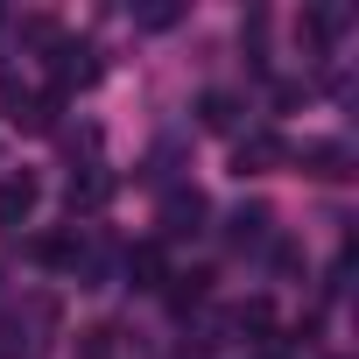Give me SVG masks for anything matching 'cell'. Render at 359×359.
<instances>
[{
	"label": "cell",
	"instance_id": "6da1fadb",
	"mask_svg": "<svg viewBox=\"0 0 359 359\" xmlns=\"http://www.w3.org/2000/svg\"><path fill=\"white\" fill-rule=\"evenodd\" d=\"M50 78L71 92V85H92L99 78V50L78 43V36H50Z\"/></svg>",
	"mask_w": 359,
	"mask_h": 359
},
{
	"label": "cell",
	"instance_id": "7a4b0ae2",
	"mask_svg": "<svg viewBox=\"0 0 359 359\" xmlns=\"http://www.w3.org/2000/svg\"><path fill=\"white\" fill-rule=\"evenodd\" d=\"M289 155H296V148H289L282 134H247V141L233 148V169H240V176H268V169H282Z\"/></svg>",
	"mask_w": 359,
	"mask_h": 359
},
{
	"label": "cell",
	"instance_id": "3957f363",
	"mask_svg": "<svg viewBox=\"0 0 359 359\" xmlns=\"http://www.w3.org/2000/svg\"><path fill=\"white\" fill-rule=\"evenodd\" d=\"M36 198H43V184H36L29 169H15V176H0V226H29Z\"/></svg>",
	"mask_w": 359,
	"mask_h": 359
},
{
	"label": "cell",
	"instance_id": "277c9868",
	"mask_svg": "<svg viewBox=\"0 0 359 359\" xmlns=\"http://www.w3.org/2000/svg\"><path fill=\"white\" fill-rule=\"evenodd\" d=\"M198 219H205V198H198V191H169V198H162V240H184V233H205Z\"/></svg>",
	"mask_w": 359,
	"mask_h": 359
},
{
	"label": "cell",
	"instance_id": "5b68a950",
	"mask_svg": "<svg viewBox=\"0 0 359 359\" xmlns=\"http://www.w3.org/2000/svg\"><path fill=\"white\" fill-rule=\"evenodd\" d=\"M310 176H324V184H338V176H352V148L345 141H303V155H296Z\"/></svg>",
	"mask_w": 359,
	"mask_h": 359
},
{
	"label": "cell",
	"instance_id": "8992f818",
	"mask_svg": "<svg viewBox=\"0 0 359 359\" xmlns=\"http://www.w3.org/2000/svg\"><path fill=\"white\" fill-rule=\"evenodd\" d=\"M268 226H275V212H268V205H240V212L226 219V240L247 254V247H268Z\"/></svg>",
	"mask_w": 359,
	"mask_h": 359
},
{
	"label": "cell",
	"instance_id": "52a82bcc",
	"mask_svg": "<svg viewBox=\"0 0 359 359\" xmlns=\"http://www.w3.org/2000/svg\"><path fill=\"white\" fill-rule=\"evenodd\" d=\"M127 282H134V289H162V282H169V261H162V240H141V247L127 254Z\"/></svg>",
	"mask_w": 359,
	"mask_h": 359
},
{
	"label": "cell",
	"instance_id": "ba28073f",
	"mask_svg": "<svg viewBox=\"0 0 359 359\" xmlns=\"http://www.w3.org/2000/svg\"><path fill=\"white\" fill-rule=\"evenodd\" d=\"M106 198H113V176H106V169H99V162H92V169H78V176H71V212H99V205H106Z\"/></svg>",
	"mask_w": 359,
	"mask_h": 359
},
{
	"label": "cell",
	"instance_id": "9c48e42d",
	"mask_svg": "<svg viewBox=\"0 0 359 359\" xmlns=\"http://www.w3.org/2000/svg\"><path fill=\"white\" fill-rule=\"evenodd\" d=\"M162 296H169V310H198V303L212 296V275H205V268H191V275H169V282H162Z\"/></svg>",
	"mask_w": 359,
	"mask_h": 359
},
{
	"label": "cell",
	"instance_id": "30bf717a",
	"mask_svg": "<svg viewBox=\"0 0 359 359\" xmlns=\"http://www.w3.org/2000/svg\"><path fill=\"white\" fill-rule=\"evenodd\" d=\"M198 120H205V127H219V134H226V127H233V120H240V99H233V92H205V99H198Z\"/></svg>",
	"mask_w": 359,
	"mask_h": 359
},
{
	"label": "cell",
	"instance_id": "8fae6325",
	"mask_svg": "<svg viewBox=\"0 0 359 359\" xmlns=\"http://www.w3.org/2000/svg\"><path fill=\"white\" fill-rule=\"evenodd\" d=\"M8 120H22L29 134H57V99H22Z\"/></svg>",
	"mask_w": 359,
	"mask_h": 359
},
{
	"label": "cell",
	"instance_id": "7c38bea8",
	"mask_svg": "<svg viewBox=\"0 0 359 359\" xmlns=\"http://www.w3.org/2000/svg\"><path fill=\"white\" fill-rule=\"evenodd\" d=\"M15 106H22V92H15L8 78H0V113H15Z\"/></svg>",
	"mask_w": 359,
	"mask_h": 359
}]
</instances>
